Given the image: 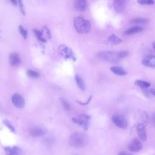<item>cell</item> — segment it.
I'll list each match as a JSON object with an SVG mask.
<instances>
[{
  "label": "cell",
  "mask_w": 155,
  "mask_h": 155,
  "mask_svg": "<svg viewBox=\"0 0 155 155\" xmlns=\"http://www.w3.org/2000/svg\"><path fill=\"white\" fill-rule=\"evenodd\" d=\"M112 120L115 125L120 128H125L127 126V123L124 116L120 114H115L112 117Z\"/></svg>",
  "instance_id": "cell-5"
},
{
  "label": "cell",
  "mask_w": 155,
  "mask_h": 155,
  "mask_svg": "<svg viewBox=\"0 0 155 155\" xmlns=\"http://www.w3.org/2000/svg\"><path fill=\"white\" fill-rule=\"evenodd\" d=\"M46 133L45 130L40 127H33L30 130V133L32 136L39 137L45 134Z\"/></svg>",
  "instance_id": "cell-14"
},
{
  "label": "cell",
  "mask_w": 155,
  "mask_h": 155,
  "mask_svg": "<svg viewBox=\"0 0 155 155\" xmlns=\"http://www.w3.org/2000/svg\"><path fill=\"white\" fill-rule=\"evenodd\" d=\"M9 62L12 66H16L20 64L21 61L18 53H12L10 54Z\"/></svg>",
  "instance_id": "cell-13"
},
{
  "label": "cell",
  "mask_w": 155,
  "mask_h": 155,
  "mask_svg": "<svg viewBox=\"0 0 155 155\" xmlns=\"http://www.w3.org/2000/svg\"><path fill=\"white\" fill-rule=\"evenodd\" d=\"M5 151L7 155H19L20 154V150L16 147H5Z\"/></svg>",
  "instance_id": "cell-15"
},
{
  "label": "cell",
  "mask_w": 155,
  "mask_h": 155,
  "mask_svg": "<svg viewBox=\"0 0 155 155\" xmlns=\"http://www.w3.org/2000/svg\"><path fill=\"white\" fill-rule=\"evenodd\" d=\"M135 84L142 88H147L150 86V84L148 82L141 80H137L135 81Z\"/></svg>",
  "instance_id": "cell-20"
},
{
  "label": "cell",
  "mask_w": 155,
  "mask_h": 155,
  "mask_svg": "<svg viewBox=\"0 0 155 155\" xmlns=\"http://www.w3.org/2000/svg\"><path fill=\"white\" fill-rule=\"evenodd\" d=\"M151 93H152L153 95L155 96V89H151Z\"/></svg>",
  "instance_id": "cell-32"
},
{
  "label": "cell",
  "mask_w": 155,
  "mask_h": 155,
  "mask_svg": "<svg viewBox=\"0 0 155 155\" xmlns=\"http://www.w3.org/2000/svg\"><path fill=\"white\" fill-rule=\"evenodd\" d=\"M127 51H104L97 53V58L109 62H117L127 56Z\"/></svg>",
  "instance_id": "cell-1"
},
{
  "label": "cell",
  "mask_w": 155,
  "mask_h": 155,
  "mask_svg": "<svg viewBox=\"0 0 155 155\" xmlns=\"http://www.w3.org/2000/svg\"><path fill=\"white\" fill-rule=\"evenodd\" d=\"M90 116L86 114H81L77 118H73L72 120L73 122L79 125L84 128V130H87L89 125Z\"/></svg>",
  "instance_id": "cell-4"
},
{
  "label": "cell",
  "mask_w": 155,
  "mask_h": 155,
  "mask_svg": "<svg viewBox=\"0 0 155 155\" xmlns=\"http://www.w3.org/2000/svg\"><path fill=\"white\" fill-rule=\"evenodd\" d=\"M4 123L5 124V125L12 131H15V128L12 125V124L8 121V120H4Z\"/></svg>",
  "instance_id": "cell-27"
},
{
  "label": "cell",
  "mask_w": 155,
  "mask_h": 155,
  "mask_svg": "<svg viewBox=\"0 0 155 155\" xmlns=\"http://www.w3.org/2000/svg\"><path fill=\"white\" fill-rule=\"evenodd\" d=\"M12 102L17 108H22L25 105V101L24 98L19 94H15L12 97Z\"/></svg>",
  "instance_id": "cell-8"
},
{
  "label": "cell",
  "mask_w": 155,
  "mask_h": 155,
  "mask_svg": "<svg viewBox=\"0 0 155 155\" xmlns=\"http://www.w3.org/2000/svg\"><path fill=\"white\" fill-rule=\"evenodd\" d=\"M153 49L155 50V42H154L153 43Z\"/></svg>",
  "instance_id": "cell-33"
},
{
  "label": "cell",
  "mask_w": 155,
  "mask_h": 155,
  "mask_svg": "<svg viewBox=\"0 0 155 155\" xmlns=\"http://www.w3.org/2000/svg\"><path fill=\"white\" fill-rule=\"evenodd\" d=\"M74 26L76 31L81 33H87L90 30L91 24L89 21L82 16H77L74 19Z\"/></svg>",
  "instance_id": "cell-2"
},
{
  "label": "cell",
  "mask_w": 155,
  "mask_h": 155,
  "mask_svg": "<svg viewBox=\"0 0 155 155\" xmlns=\"http://www.w3.org/2000/svg\"><path fill=\"white\" fill-rule=\"evenodd\" d=\"M142 64L146 67L155 68V56L148 55L144 57L142 60Z\"/></svg>",
  "instance_id": "cell-10"
},
{
  "label": "cell",
  "mask_w": 155,
  "mask_h": 155,
  "mask_svg": "<svg viewBox=\"0 0 155 155\" xmlns=\"http://www.w3.org/2000/svg\"><path fill=\"white\" fill-rule=\"evenodd\" d=\"M74 6L77 10L82 12L87 8V2L85 0H78L74 2Z\"/></svg>",
  "instance_id": "cell-12"
},
{
  "label": "cell",
  "mask_w": 155,
  "mask_h": 155,
  "mask_svg": "<svg viewBox=\"0 0 155 155\" xmlns=\"http://www.w3.org/2000/svg\"><path fill=\"white\" fill-rule=\"evenodd\" d=\"M122 39L121 38H120L119 36H116L114 34L111 35L109 38H108V42L110 43H111V44H114V45H116V44H119L120 42H122Z\"/></svg>",
  "instance_id": "cell-18"
},
{
  "label": "cell",
  "mask_w": 155,
  "mask_h": 155,
  "mask_svg": "<svg viewBox=\"0 0 155 155\" xmlns=\"http://www.w3.org/2000/svg\"><path fill=\"white\" fill-rule=\"evenodd\" d=\"M128 150L131 152H138L142 148V144L138 139H133L128 146Z\"/></svg>",
  "instance_id": "cell-7"
},
{
  "label": "cell",
  "mask_w": 155,
  "mask_h": 155,
  "mask_svg": "<svg viewBox=\"0 0 155 155\" xmlns=\"http://www.w3.org/2000/svg\"><path fill=\"white\" fill-rule=\"evenodd\" d=\"M27 74L30 77L33 78H36L39 76V73L32 70H28L27 71Z\"/></svg>",
  "instance_id": "cell-25"
},
{
  "label": "cell",
  "mask_w": 155,
  "mask_h": 155,
  "mask_svg": "<svg viewBox=\"0 0 155 155\" xmlns=\"http://www.w3.org/2000/svg\"><path fill=\"white\" fill-rule=\"evenodd\" d=\"M59 50L60 54H61L65 58V59H71L73 61L76 60V58L74 56L72 50L68 47L62 45L59 47Z\"/></svg>",
  "instance_id": "cell-6"
},
{
  "label": "cell",
  "mask_w": 155,
  "mask_h": 155,
  "mask_svg": "<svg viewBox=\"0 0 155 155\" xmlns=\"http://www.w3.org/2000/svg\"><path fill=\"white\" fill-rule=\"evenodd\" d=\"M18 30H19V33L21 34V35L24 39H25V38H27V30H26L22 25L19 26Z\"/></svg>",
  "instance_id": "cell-23"
},
{
  "label": "cell",
  "mask_w": 155,
  "mask_h": 155,
  "mask_svg": "<svg viewBox=\"0 0 155 155\" xmlns=\"http://www.w3.org/2000/svg\"><path fill=\"white\" fill-rule=\"evenodd\" d=\"M137 132L139 138L142 141L147 140V133L145 125L142 124H139L137 126Z\"/></svg>",
  "instance_id": "cell-11"
},
{
  "label": "cell",
  "mask_w": 155,
  "mask_h": 155,
  "mask_svg": "<svg viewBox=\"0 0 155 155\" xmlns=\"http://www.w3.org/2000/svg\"><path fill=\"white\" fill-rule=\"evenodd\" d=\"M61 101H62V105H63L64 108L66 110H69L70 109V105L69 103L64 99H61Z\"/></svg>",
  "instance_id": "cell-28"
},
{
  "label": "cell",
  "mask_w": 155,
  "mask_h": 155,
  "mask_svg": "<svg viewBox=\"0 0 155 155\" xmlns=\"http://www.w3.org/2000/svg\"><path fill=\"white\" fill-rule=\"evenodd\" d=\"M75 81H76L77 85L78 86V87L80 89H81L82 90H85V85L84 84V81L82 80V79L79 76H78V75H76L75 76Z\"/></svg>",
  "instance_id": "cell-19"
},
{
  "label": "cell",
  "mask_w": 155,
  "mask_h": 155,
  "mask_svg": "<svg viewBox=\"0 0 155 155\" xmlns=\"http://www.w3.org/2000/svg\"><path fill=\"white\" fill-rule=\"evenodd\" d=\"M69 142L73 147H82L87 143V137L81 133H75L70 136Z\"/></svg>",
  "instance_id": "cell-3"
},
{
  "label": "cell",
  "mask_w": 155,
  "mask_h": 155,
  "mask_svg": "<svg viewBox=\"0 0 155 155\" xmlns=\"http://www.w3.org/2000/svg\"><path fill=\"white\" fill-rule=\"evenodd\" d=\"M141 115H142V119L143 121L145 124H148V123H149V121H150V118H149V116H148V114H147L145 111H143L142 112Z\"/></svg>",
  "instance_id": "cell-24"
},
{
  "label": "cell",
  "mask_w": 155,
  "mask_h": 155,
  "mask_svg": "<svg viewBox=\"0 0 155 155\" xmlns=\"http://www.w3.org/2000/svg\"><path fill=\"white\" fill-rule=\"evenodd\" d=\"M18 3H19V6H20V8H21V12L24 15V14H25V12H24V6H23L22 2V1H18Z\"/></svg>",
  "instance_id": "cell-29"
},
{
  "label": "cell",
  "mask_w": 155,
  "mask_h": 155,
  "mask_svg": "<svg viewBox=\"0 0 155 155\" xmlns=\"http://www.w3.org/2000/svg\"><path fill=\"white\" fill-rule=\"evenodd\" d=\"M131 22L133 24H143L148 23V19H146V18H136V19H133Z\"/></svg>",
  "instance_id": "cell-21"
},
{
  "label": "cell",
  "mask_w": 155,
  "mask_h": 155,
  "mask_svg": "<svg viewBox=\"0 0 155 155\" xmlns=\"http://www.w3.org/2000/svg\"><path fill=\"white\" fill-rule=\"evenodd\" d=\"M118 155H132L131 153L126 152V151H122L119 153Z\"/></svg>",
  "instance_id": "cell-31"
},
{
  "label": "cell",
  "mask_w": 155,
  "mask_h": 155,
  "mask_svg": "<svg viewBox=\"0 0 155 155\" xmlns=\"http://www.w3.org/2000/svg\"><path fill=\"white\" fill-rule=\"evenodd\" d=\"M110 70L114 74L119 76H124L127 74V71H125L122 67L119 66L112 67L110 68Z\"/></svg>",
  "instance_id": "cell-17"
},
{
  "label": "cell",
  "mask_w": 155,
  "mask_h": 155,
  "mask_svg": "<svg viewBox=\"0 0 155 155\" xmlns=\"http://www.w3.org/2000/svg\"><path fill=\"white\" fill-rule=\"evenodd\" d=\"M142 30H143V28L142 27L134 26V27H132L129 28L128 29H127L124 32V34L126 35H133L134 33L140 32Z\"/></svg>",
  "instance_id": "cell-16"
},
{
  "label": "cell",
  "mask_w": 155,
  "mask_h": 155,
  "mask_svg": "<svg viewBox=\"0 0 155 155\" xmlns=\"http://www.w3.org/2000/svg\"><path fill=\"white\" fill-rule=\"evenodd\" d=\"M151 122H152L153 125L155 127V112L152 114V116H151Z\"/></svg>",
  "instance_id": "cell-30"
},
{
  "label": "cell",
  "mask_w": 155,
  "mask_h": 155,
  "mask_svg": "<svg viewBox=\"0 0 155 155\" xmlns=\"http://www.w3.org/2000/svg\"><path fill=\"white\" fill-rule=\"evenodd\" d=\"M113 7L116 12L122 13L125 8L126 2L124 0H115L113 1Z\"/></svg>",
  "instance_id": "cell-9"
},
{
  "label": "cell",
  "mask_w": 155,
  "mask_h": 155,
  "mask_svg": "<svg viewBox=\"0 0 155 155\" xmlns=\"http://www.w3.org/2000/svg\"><path fill=\"white\" fill-rule=\"evenodd\" d=\"M139 3L143 5H151L154 3L153 1L151 0H143V1H137Z\"/></svg>",
  "instance_id": "cell-26"
},
{
  "label": "cell",
  "mask_w": 155,
  "mask_h": 155,
  "mask_svg": "<svg viewBox=\"0 0 155 155\" xmlns=\"http://www.w3.org/2000/svg\"><path fill=\"white\" fill-rule=\"evenodd\" d=\"M33 31H34L35 35L36 36L38 39L39 41H42V42H46L45 39L42 36V33L41 31H39L38 30H36V29H35L33 30Z\"/></svg>",
  "instance_id": "cell-22"
}]
</instances>
